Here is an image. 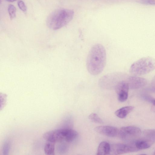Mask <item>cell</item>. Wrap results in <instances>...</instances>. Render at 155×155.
Instances as JSON below:
<instances>
[{"label":"cell","mask_w":155,"mask_h":155,"mask_svg":"<svg viewBox=\"0 0 155 155\" xmlns=\"http://www.w3.org/2000/svg\"><path fill=\"white\" fill-rule=\"evenodd\" d=\"M55 143L48 141L44 147V151L47 155H53L54 154Z\"/></svg>","instance_id":"cell-13"},{"label":"cell","mask_w":155,"mask_h":155,"mask_svg":"<svg viewBox=\"0 0 155 155\" xmlns=\"http://www.w3.org/2000/svg\"><path fill=\"white\" fill-rule=\"evenodd\" d=\"M9 149V144L8 142H5L3 147V153L4 154L7 155L8 153Z\"/></svg>","instance_id":"cell-19"},{"label":"cell","mask_w":155,"mask_h":155,"mask_svg":"<svg viewBox=\"0 0 155 155\" xmlns=\"http://www.w3.org/2000/svg\"><path fill=\"white\" fill-rule=\"evenodd\" d=\"M110 145L107 142L103 141L99 144L97 152V155L110 154Z\"/></svg>","instance_id":"cell-11"},{"label":"cell","mask_w":155,"mask_h":155,"mask_svg":"<svg viewBox=\"0 0 155 155\" xmlns=\"http://www.w3.org/2000/svg\"><path fill=\"white\" fill-rule=\"evenodd\" d=\"M89 119L92 122L97 124H103V120L95 113H92L88 116Z\"/></svg>","instance_id":"cell-15"},{"label":"cell","mask_w":155,"mask_h":155,"mask_svg":"<svg viewBox=\"0 0 155 155\" xmlns=\"http://www.w3.org/2000/svg\"><path fill=\"white\" fill-rule=\"evenodd\" d=\"M74 11L70 9H60L52 12L48 17L46 24L50 29H59L68 24L72 19Z\"/></svg>","instance_id":"cell-2"},{"label":"cell","mask_w":155,"mask_h":155,"mask_svg":"<svg viewBox=\"0 0 155 155\" xmlns=\"http://www.w3.org/2000/svg\"><path fill=\"white\" fill-rule=\"evenodd\" d=\"M143 134L147 138L155 141V129H147L144 130Z\"/></svg>","instance_id":"cell-14"},{"label":"cell","mask_w":155,"mask_h":155,"mask_svg":"<svg viewBox=\"0 0 155 155\" xmlns=\"http://www.w3.org/2000/svg\"><path fill=\"white\" fill-rule=\"evenodd\" d=\"M139 150L132 143L130 144L116 143L110 145V154L118 155Z\"/></svg>","instance_id":"cell-6"},{"label":"cell","mask_w":155,"mask_h":155,"mask_svg":"<svg viewBox=\"0 0 155 155\" xmlns=\"http://www.w3.org/2000/svg\"><path fill=\"white\" fill-rule=\"evenodd\" d=\"M150 91L155 92V87H153L149 89Z\"/></svg>","instance_id":"cell-23"},{"label":"cell","mask_w":155,"mask_h":155,"mask_svg":"<svg viewBox=\"0 0 155 155\" xmlns=\"http://www.w3.org/2000/svg\"><path fill=\"white\" fill-rule=\"evenodd\" d=\"M94 130L97 133L109 137H115L118 134V129L113 126H99L95 127Z\"/></svg>","instance_id":"cell-9"},{"label":"cell","mask_w":155,"mask_h":155,"mask_svg":"<svg viewBox=\"0 0 155 155\" xmlns=\"http://www.w3.org/2000/svg\"><path fill=\"white\" fill-rule=\"evenodd\" d=\"M155 69V59L147 57L142 58L134 62L129 70L130 73L136 76L145 75Z\"/></svg>","instance_id":"cell-4"},{"label":"cell","mask_w":155,"mask_h":155,"mask_svg":"<svg viewBox=\"0 0 155 155\" xmlns=\"http://www.w3.org/2000/svg\"><path fill=\"white\" fill-rule=\"evenodd\" d=\"M141 97L146 101L155 105V99L150 95L147 94H143L141 95Z\"/></svg>","instance_id":"cell-17"},{"label":"cell","mask_w":155,"mask_h":155,"mask_svg":"<svg viewBox=\"0 0 155 155\" xmlns=\"http://www.w3.org/2000/svg\"><path fill=\"white\" fill-rule=\"evenodd\" d=\"M155 141L147 138L138 140L132 143L138 150H143L149 148Z\"/></svg>","instance_id":"cell-10"},{"label":"cell","mask_w":155,"mask_h":155,"mask_svg":"<svg viewBox=\"0 0 155 155\" xmlns=\"http://www.w3.org/2000/svg\"><path fill=\"white\" fill-rule=\"evenodd\" d=\"M129 87L127 81L122 80L118 81L115 87L118 100L121 102L125 101L128 96Z\"/></svg>","instance_id":"cell-7"},{"label":"cell","mask_w":155,"mask_h":155,"mask_svg":"<svg viewBox=\"0 0 155 155\" xmlns=\"http://www.w3.org/2000/svg\"><path fill=\"white\" fill-rule=\"evenodd\" d=\"M106 54L104 47L97 44L91 48L86 61L88 71L93 75H97L103 71L106 64Z\"/></svg>","instance_id":"cell-1"},{"label":"cell","mask_w":155,"mask_h":155,"mask_svg":"<svg viewBox=\"0 0 155 155\" xmlns=\"http://www.w3.org/2000/svg\"><path fill=\"white\" fill-rule=\"evenodd\" d=\"M154 154L155 155V150L154 153Z\"/></svg>","instance_id":"cell-25"},{"label":"cell","mask_w":155,"mask_h":155,"mask_svg":"<svg viewBox=\"0 0 155 155\" xmlns=\"http://www.w3.org/2000/svg\"><path fill=\"white\" fill-rule=\"evenodd\" d=\"M127 80L129 88L132 89L141 88L145 86L147 83V81L145 78L136 75L130 76Z\"/></svg>","instance_id":"cell-8"},{"label":"cell","mask_w":155,"mask_h":155,"mask_svg":"<svg viewBox=\"0 0 155 155\" xmlns=\"http://www.w3.org/2000/svg\"><path fill=\"white\" fill-rule=\"evenodd\" d=\"M58 150L61 153H64L66 152L68 150V147L65 144H61L59 145L58 147Z\"/></svg>","instance_id":"cell-20"},{"label":"cell","mask_w":155,"mask_h":155,"mask_svg":"<svg viewBox=\"0 0 155 155\" xmlns=\"http://www.w3.org/2000/svg\"><path fill=\"white\" fill-rule=\"evenodd\" d=\"M151 84L153 87H155V75L152 80Z\"/></svg>","instance_id":"cell-22"},{"label":"cell","mask_w":155,"mask_h":155,"mask_svg":"<svg viewBox=\"0 0 155 155\" xmlns=\"http://www.w3.org/2000/svg\"><path fill=\"white\" fill-rule=\"evenodd\" d=\"M78 136V133L74 130L62 129L45 132L43 134V137L48 141L55 143L63 141L71 142L74 140Z\"/></svg>","instance_id":"cell-3"},{"label":"cell","mask_w":155,"mask_h":155,"mask_svg":"<svg viewBox=\"0 0 155 155\" xmlns=\"http://www.w3.org/2000/svg\"><path fill=\"white\" fill-rule=\"evenodd\" d=\"M6 0V1L8 2H14L15 1H16V0Z\"/></svg>","instance_id":"cell-24"},{"label":"cell","mask_w":155,"mask_h":155,"mask_svg":"<svg viewBox=\"0 0 155 155\" xmlns=\"http://www.w3.org/2000/svg\"><path fill=\"white\" fill-rule=\"evenodd\" d=\"M141 134V131L139 128L128 126L123 127L118 129V136L122 140L131 141L139 137Z\"/></svg>","instance_id":"cell-5"},{"label":"cell","mask_w":155,"mask_h":155,"mask_svg":"<svg viewBox=\"0 0 155 155\" xmlns=\"http://www.w3.org/2000/svg\"><path fill=\"white\" fill-rule=\"evenodd\" d=\"M8 11L11 19H13L16 16L15 7L13 5L10 4L8 6Z\"/></svg>","instance_id":"cell-16"},{"label":"cell","mask_w":155,"mask_h":155,"mask_svg":"<svg viewBox=\"0 0 155 155\" xmlns=\"http://www.w3.org/2000/svg\"><path fill=\"white\" fill-rule=\"evenodd\" d=\"M142 2L146 4L155 5V0H142Z\"/></svg>","instance_id":"cell-21"},{"label":"cell","mask_w":155,"mask_h":155,"mask_svg":"<svg viewBox=\"0 0 155 155\" xmlns=\"http://www.w3.org/2000/svg\"><path fill=\"white\" fill-rule=\"evenodd\" d=\"M134 107L131 106H129L122 107L116 110L115 114L118 117L123 118L134 109Z\"/></svg>","instance_id":"cell-12"},{"label":"cell","mask_w":155,"mask_h":155,"mask_svg":"<svg viewBox=\"0 0 155 155\" xmlns=\"http://www.w3.org/2000/svg\"><path fill=\"white\" fill-rule=\"evenodd\" d=\"M18 5L19 8L22 11L25 12L27 10V7L24 2L22 1H19L18 2Z\"/></svg>","instance_id":"cell-18"}]
</instances>
